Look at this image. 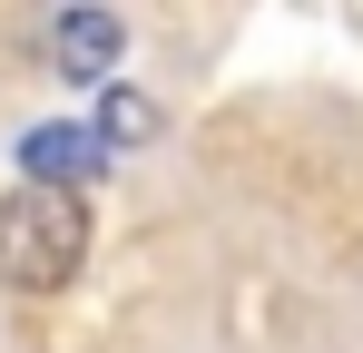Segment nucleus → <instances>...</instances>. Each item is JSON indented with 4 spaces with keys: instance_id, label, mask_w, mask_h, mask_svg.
Wrapping results in <instances>:
<instances>
[{
    "instance_id": "nucleus-1",
    "label": "nucleus",
    "mask_w": 363,
    "mask_h": 353,
    "mask_svg": "<svg viewBox=\"0 0 363 353\" xmlns=\"http://www.w3.org/2000/svg\"><path fill=\"white\" fill-rule=\"evenodd\" d=\"M89 196H60V186H10L0 196V285L10 294H60L79 285L89 265Z\"/></svg>"
},
{
    "instance_id": "nucleus-2",
    "label": "nucleus",
    "mask_w": 363,
    "mask_h": 353,
    "mask_svg": "<svg viewBox=\"0 0 363 353\" xmlns=\"http://www.w3.org/2000/svg\"><path fill=\"white\" fill-rule=\"evenodd\" d=\"M108 167V138L89 128V118H50V128H30L20 138V186H60V196H89Z\"/></svg>"
},
{
    "instance_id": "nucleus-3",
    "label": "nucleus",
    "mask_w": 363,
    "mask_h": 353,
    "mask_svg": "<svg viewBox=\"0 0 363 353\" xmlns=\"http://www.w3.org/2000/svg\"><path fill=\"white\" fill-rule=\"evenodd\" d=\"M118 59H128V20L118 10H60L50 20V69L69 89H118Z\"/></svg>"
},
{
    "instance_id": "nucleus-4",
    "label": "nucleus",
    "mask_w": 363,
    "mask_h": 353,
    "mask_svg": "<svg viewBox=\"0 0 363 353\" xmlns=\"http://www.w3.org/2000/svg\"><path fill=\"white\" fill-rule=\"evenodd\" d=\"M89 128L108 138V157H118V147H147V138H157V99H147L138 79H118V89H99V118H89Z\"/></svg>"
}]
</instances>
